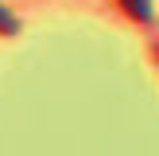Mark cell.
Segmentation results:
<instances>
[{
  "label": "cell",
  "instance_id": "cell-1",
  "mask_svg": "<svg viewBox=\"0 0 159 156\" xmlns=\"http://www.w3.org/2000/svg\"><path fill=\"white\" fill-rule=\"evenodd\" d=\"M120 8L132 16V20H140V23L152 20V0H120Z\"/></svg>",
  "mask_w": 159,
  "mask_h": 156
},
{
  "label": "cell",
  "instance_id": "cell-2",
  "mask_svg": "<svg viewBox=\"0 0 159 156\" xmlns=\"http://www.w3.org/2000/svg\"><path fill=\"white\" fill-rule=\"evenodd\" d=\"M12 31H20V20H16V16L0 4V35H12Z\"/></svg>",
  "mask_w": 159,
  "mask_h": 156
}]
</instances>
